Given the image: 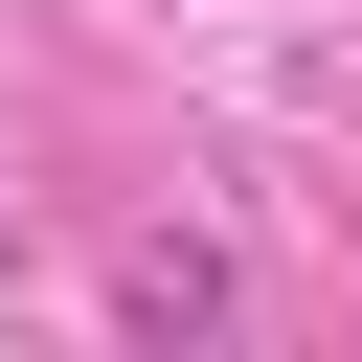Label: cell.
<instances>
[{
  "mask_svg": "<svg viewBox=\"0 0 362 362\" xmlns=\"http://www.w3.org/2000/svg\"><path fill=\"white\" fill-rule=\"evenodd\" d=\"M0 249H23V226H0Z\"/></svg>",
  "mask_w": 362,
  "mask_h": 362,
  "instance_id": "1",
  "label": "cell"
}]
</instances>
